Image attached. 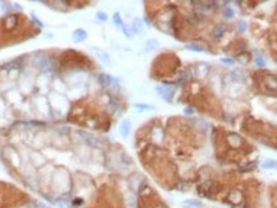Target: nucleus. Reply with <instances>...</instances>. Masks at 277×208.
Returning a JSON list of instances; mask_svg holds the SVG:
<instances>
[{"label": "nucleus", "mask_w": 277, "mask_h": 208, "mask_svg": "<svg viewBox=\"0 0 277 208\" xmlns=\"http://www.w3.org/2000/svg\"><path fill=\"white\" fill-rule=\"evenodd\" d=\"M156 92L161 95L164 98H169L174 95V88L173 87H169V86H157L156 87Z\"/></svg>", "instance_id": "nucleus-1"}, {"label": "nucleus", "mask_w": 277, "mask_h": 208, "mask_svg": "<svg viewBox=\"0 0 277 208\" xmlns=\"http://www.w3.org/2000/svg\"><path fill=\"white\" fill-rule=\"evenodd\" d=\"M87 38V32L82 30V28H78L73 32V41L74 42H83Z\"/></svg>", "instance_id": "nucleus-2"}, {"label": "nucleus", "mask_w": 277, "mask_h": 208, "mask_svg": "<svg viewBox=\"0 0 277 208\" xmlns=\"http://www.w3.org/2000/svg\"><path fill=\"white\" fill-rule=\"evenodd\" d=\"M119 130H120V134H122L124 138H126L128 135L130 134V121L126 120V119L123 120L122 124H120V129H119Z\"/></svg>", "instance_id": "nucleus-3"}, {"label": "nucleus", "mask_w": 277, "mask_h": 208, "mask_svg": "<svg viewBox=\"0 0 277 208\" xmlns=\"http://www.w3.org/2000/svg\"><path fill=\"white\" fill-rule=\"evenodd\" d=\"M183 206H185V207H193V208H199L202 207V203L199 202V200H197V199H184L183 202H181Z\"/></svg>", "instance_id": "nucleus-4"}, {"label": "nucleus", "mask_w": 277, "mask_h": 208, "mask_svg": "<svg viewBox=\"0 0 277 208\" xmlns=\"http://www.w3.org/2000/svg\"><path fill=\"white\" fill-rule=\"evenodd\" d=\"M98 81H100V83L104 86V87H109V86L112 83V78L111 75L109 74H100V77H98Z\"/></svg>", "instance_id": "nucleus-5"}, {"label": "nucleus", "mask_w": 277, "mask_h": 208, "mask_svg": "<svg viewBox=\"0 0 277 208\" xmlns=\"http://www.w3.org/2000/svg\"><path fill=\"white\" fill-rule=\"evenodd\" d=\"M96 53H97L98 59H100L102 63H105V64H110V56H109L108 53L104 51V50H100V49H97Z\"/></svg>", "instance_id": "nucleus-6"}, {"label": "nucleus", "mask_w": 277, "mask_h": 208, "mask_svg": "<svg viewBox=\"0 0 277 208\" xmlns=\"http://www.w3.org/2000/svg\"><path fill=\"white\" fill-rule=\"evenodd\" d=\"M40 68H41L42 70H50V69L53 68L51 60L49 59V58H44V59L41 60V63H40Z\"/></svg>", "instance_id": "nucleus-7"}, {"label": "nucleus", "mask_w": 277, "mask_h": 208, "mask_svg": "<svg viewBox=\"0 0 277 208\" xmlns=\"http://www.w3.org/2000/svg\"><path fill=\"white\" fill-rule=\"evenodd\" d=\"M187 49L190 50V51H194V53H204L206 51L204 47L197 45V44H189V45H187Z\"/></svg>", "instance_id": "nucleus-8"}, {"label": "nucleus", "mask_w": 277, "mask_h": 208, "mask_svg": "<svg viewBox=\"0 0 277 208\" xmlns=\"http://www.w3.org/2000/svg\"><path fill=\"white\" fill-rule=\"evenodd\" d=\"M132 28H133L134 33H136V32H139V33H140L142 30H143V24H142V20H140V19H134Z\"/></svg>", "instance_id": "nucleus-9"}, {"label": "nucleus", "mask_w": 277, "mask_h": 208, "mask_svg": "<svg viewBox=\"0 0 277 208\" xmlns=\"http://www.w3.org/2000/svg\"><path fill=\"white\" fill-rule=\"evenodd\" d=\"M157 46H160V44H159V41H156V40H148L146 42V50H148V51L155 50Z\"/></svg>", "instance_id": "nucleus-10"}, {"label": "nucleus", "mask_w": 277, "mask_h": 208, "mask_svg": "<svg viewBox=\"0 0 277 208\" xmlns=\"http://www.w3.org/2000/svg\"><path fill=\"white\" fill-rule=\"evenodd\" d=\"M134 106H136L138 110H152V111H153V110L156 109L155 106H152V105H147V104H136Z\"/></svg>", "instance_id": "nucleus-11"}, {"label": "nucleus", "mask_w": 277, "mask_h": 208, "mask_svg": "<svg viewBox=\"0 0 277 208\" xmlns=\"http://www.w3.org/2000/svg\"><path fill=\"white\" fill-rule=\"evenodd\" d=\"M262 167H263V169H275L276 167V161H273V160H266L263 163H262Z\"/></svg>", "instance_id": "nucleus-12"}, {"label": "nucleus", "mask_w": 277, "mask_h": 208, "mask_svg": "<svg viewBox=\"0 0 277 208\" xmlns=\"http://www.w3.org/2000/svg\"><path fill=\"white\" fill-rule=\"evenodd\" d=\"M112 20H114V23H115L116 26H120V27H123V19L122 17H120V14L119 13H114V16H112Z\"/></svg>", "instance_id": "nucleus-13"}, {"label": "nucleus", "mask_w": 277, "mask_h": 208, "mask_svg": "<svg viewBox=\"0 0 277 208\" xmlns=\"http://www.w3.org/2000/svg\"><path fill=\"white\" fill-rule=\"evenodd\" d=\"M255 65L257 67H261V68H263V67H266V60L263 59V56H261V55H257L255 56Z\"/></svg>", "instance_id": "nucleus-14"}, {"label": "nucleus", "mask_w": 277, "mask_h": 208, "mask_svg": "<svg viewBox=\"0 0 277 208\" xmlns=\"http://www.w3.org/2000/svg\"><path fill=\"white\" fill-rule=\"evenodd\" d=\"M238 30H239L240 33L245 32L248 30V23L245 22V20H239V22H238Z\"/></svg>", "instance_id": "nucleus-15"}, {"label": "nucleus", "mask_w": 277, "mask_h": 208, "mask_svg": "<svg viewBox=\"0 0 277 208\" xmlns=\"http://www.w3.org/2000/svg\"><path fill=\"white\" fill-rule=\"evenodd\" d=\"M224 32H225V26H217L216 28H215V32H213V35H215V37H221V36L224 35Z\"/></svg>", "instance_id": "nucleus-16"}, {"label": "nucleus", "mask_w": 277, "mask_h": 208, "mask_svg": "<svg viewBox=\"0 0 277 208\" xmlns=\"http://www.w3.org/2000/svg\"><path fill=\"white\" fill-rule=\"evenodd\" d=\"M123 32L128 36V37H133V35H134V31H133L132 26H125V24H123Z\"/></svg>", "instance_id": "nucleus-17"}, {"label": "nucleus", "mask_w": 277, "mask_h": 208, "mask_svg": "<svg viewBox=\"0 0 277 208\" xmlns=\"http://www.w3.org/2000/svg\"><path fill=\"white\" fill-rule=\"evenodd\" d=\"M96 17H97V19H100L101 22H106V20H108V14H106L105 12H97L96 13Z\"/></svg>", "instance_id": "nucleus-18"}, {"label": "nucleus", "mask_w": 277, "mask_h": 208, "mask_svg": "<svg viewBox=\"0 0 277 208\" xmlns=\"http://www.w3.org/2000/svg\"><path fill=\"white\" fill-rule=\"evenodd\" d=\"M220 61H221L222 64H226V65H234V64H235V60L230 59V58H221Z\"/></svg>", "instance_id": "nucleus-19"}, {"label": "nucleus", "mask_w": 277, "mask_h": 208, "mask_svg": "<svg viewBox=\"0 0 277 208\" xmlns=\"http://www.w3.org/2000/svg\"><path fill=\"white\" fill-rule=\"evenodd\" d=\"M224 14H225V17L231 18V17H234V14H235V12H234V9H232V8H226V9L224 10Z\"/></svg>", "instance_id": "nucleus-20"}]
</instances>
